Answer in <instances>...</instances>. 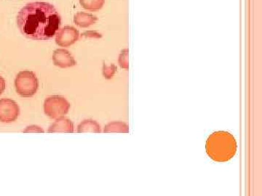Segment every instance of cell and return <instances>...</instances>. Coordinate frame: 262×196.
I'll list each match as a JSON object with an SVG mask.
<instances>
[{"label":"cell","instance_id":"6da1fadb","mask_svg":"<svg viewBox=\"0 0 262 196\" xmlns=\"http://www.w3.org/2000/svg\"><path fill=\"white\" fill-rule=\"evenodd\" d=\"M17 26L24 37L46 41L56 36L61 17L53 5L42 2L28 3L19 12Z\"/></svg>","mask_w":262,"mask_h":196},{"label":"cell","instance_id":"7a4b0ae2","mask_svg":"<svg viewBox=\"0 0 262 196\" xmlns=\"http://www.w3.org/2000/svg\"><path fill=\"white\" fill-rule=\"evenodd\" d=\"M15 88L20 97H32L37 93L39 88V80L34 72L30 70L20 71L15 79Z\"/></svg>","mask_w":262,"mask_h":196},{"label":"cell","instance_id":"3957f363","mask_svg":"<svg viewBox=\"0 0 262 196\" xmlns=\"http://www.w3.org/2000/svg\"><path fill=\"white\" fill-rule=\"evenodd\" d=\"M71 107L70 103L63 97L53 95L45 101L43 109L46 116L57 119L68 113Z\"/></svg>","mask_w":262,"mask_h":196},{"label":"cell","instance_id":"277c9868","mask_svg":"<svg viewBox=\"0 0 262 196\" xmlns=\"http://www.w3.org/2000/svg\"><path fill=\"white\" fill-rule=\"evenodd\" d=\"M20 108L15 101L9 98L0 100V121L11 123L18 118Z\"/></svg>","mask_w":262,"mask_h":196},{"label":"cell","instance_id":"5b68a950","mask_svg":"<svg viewBox=\"0 0 262 196\" xmlns=\"http://www.w3.org/2000/svg\"><path fill=\"white\" fill-rule=\"evenodd\" d=\"M80 33L75 27L67 26L59 29L56 34V43L61 47H70L78 40Z\"/></svg>","mask_w":262,"mask_h":196},{"label":"cell","instance_id":"8992f818","mask_svg":"<svg viewBox=\"0 0 262 196\" xmlns=\"http://www.w3.org/2000/svg\"><path fill=\"white\" fill-rule=\"evenodd\" d=\"M53 61L55 65L62 68H70L77 65V62L70 51L65 49H57L53 52Z\"/></svg>","mask_w":262,"mask_h":196},{"label":"cell","instance_id":"52a82bcc","mask_svg":"<svg viewBox=\"0 0 262 196\" xmlns=\"http://www.w3.org/2000/svg\"><path fill=\"white\" fill-rule=\"evenodd\" d=\"M75 132V125L71 121L70 118H57L56 121L51 125L48 128V132L49 133H56V132H62V133H73Z\"/></svg>","mask_w":262,"mask_h":196},{"label":"cell","instance_id":"ba28073f","mask_svg":"<svg viewBox=\"0 0 262 196\" xmlns=\"http://www.w3.org/2000/svg\"><path fill=\"white\" fill-rule=\"evenodd\" d=\"M97 18L94 15L91 13H84V12H78L74 16V22L76 25L81 28H87L90 26L93 25L96 21Z\"/></svg>","mask_w":262,"mask_h":196},{"label":"cell","instance_id":"9c48e42d","mask_svg":"<svg viewBox=\"0 0 262 196\" xmlns=\"http://www.w3.org/2000/svg\"><path fill=\"white\" fill-rule=\"evenodd\" d=\"M77 132L78 133L85 132H100V126L97 122L91 119L84 120L77 127Z\"/></svg>","mask_w":262,"mask_h":196},{"label":"cell","instance_id":"30bf717a","mask_svg":"<svg viewBox=\"0 0 262 196\" xmlns=\"http://www.w3.org/2000/svg\"><path fill=\"white\" fill-rule=\"evenodd\" d=\"M104 0H80V5L84 9L96 11L102 8Z\"/></svg>","mask_w":262,"mask_h":196},{"label":"cell","instance_id":"8fae6325","mask_svg":"<svg viewBox=\"0 0 262 196\" xmlns=\"http://www.w3.org/2000/svg\"><path fill=\"white\" fill-rule=\"evenodd\" d=\"M105 132H116V131H121V132H127V127L125 125L121 123L110 124L105 127Z\"/></svg>","mask_w":262,"mask_h":196},{"label":"cell","instance_id":"7c38bea8","mask_svg":"<svg viewBox=\"0 0 262 196\" xmlns=\"http://www.w3.org/2000/svg\"><path fill=\"white\" fill-rule=\"evenodd\" d=\"M24 133H27V132H31V133H44L45 131L41 128L40 127L37 126V125H31V126L27 127L25 130H24Z\"/></svg>","mask_w":262,"mask_h":196},{"label":"cell","instance_id":"4fadbf2b","mask_svg":"<svg viewBox=\"0 0 262 196\" xmlns=\"http://www.w3.org/2000/svg\"><path fill=\"white\" fill-rule=\"evenodd\" d=\"M120 63L123 68H127V53L126 52H123V53L120 56Z\"/></svg>","mask_w":262,"mask_h":196},{"label":"cell","instance_id":"5bb4252c","mask_svg":"<svg viewBox=\"0 0 262 196\" xmlns=\"http://www.w3.org/2000/svg\"><path fill=\"white\" fill-rule=\"evenodd\" d=\"M6 88V83H5V80L3 77L0 76V95L4 92Z\"/></svg>","mask_w":262,"mask_h":196}]
</instances>
